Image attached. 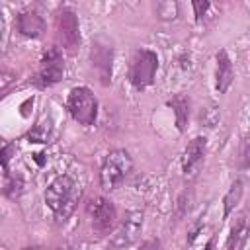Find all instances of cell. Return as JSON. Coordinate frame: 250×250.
Returning <instances> with one entry per match:
<instances>
[{"mask_svg": "<svg viewBox=\"0 0 250 250\" xmlns=\"http://www.w3.org/2000/svg\"><path fill=\"white\" fill-rule=\"evenodd\" d=\"M78 199H80V188L74 182V178H70L68 174L55 178L45 191V203L59 221H66L72 215Z\"/></svg>", "mask_w": 250, "mask_h": 250, "instance_id": "cell-1", "label": "cell"}, {"mask_svg": "<svg viewBox=\"0 0 250 250\" xmlns=\"http://www.w3.org/2000/svg\"><path fill=\"white\" fill-rule=\"evenodd\" d=\"M133 168V160L131 154L125 148H115L109 150L102 162V170H100V184L102 189L111 191L115 189L131 172Z\"/></svg>", "mask_w": 250, "mask_h": 250, "instance_id": "cell-2", "label": "cell"}, {"mask_svg": "<svg viewBox=\"0 0 250 250\" xmlns=\"http://www.w3.org/2000/svg\"><path fill=\"white\" fill-rule=\"evenodd\" d=\"M158 68V55L150 49H139L129 66V80L135 88H146L154 82V74Z\"/></svg>", "mask_w": 250, "mask_h": 250, "instance_id": "cell-3", "label": "cell"}, {"mask_svg": "<svg viewBox=\"0 0 250 250\" xmlns=\"http://www.w3.org/2000/svg\"><path fill=\"white\" fill-rule=\"evenodd\" d=\"M66 107H68L70 115L80 125H94V121L98 117V102H96L94 94L84 86H76L70 90Z\"/></svg>", "mask_w": 250, "mask_h": 250, "instance_id": "cell-4", "label": "cell"}, {"mask_svg": "<svg viewBox=\"0 0 250 250\" xmlns=\"http://www.w3.org/2000/svg\"><path fill=\"white\" fill-rule=\"evenodd\" d=\"M143 219H145V215L141 211H127L125 217L121 219V223L117 225V229L113 230V234L109 236V246L111 248L131 246L141 236Z\"/></svg>", "mask_w": 250, "mask_h": 250, "instance_id": "cell-5", "label": "cell"}, {"mask_svg": "<svg viewBox=\"0 0 250 250\" xmlns=\"http://www.w3.org/2000/svg\"><path fill=\"white\" fill-rule=\"evenodd\" d=\"M57 37L62 49L68 53H74L80 45V27H78V18L74 10L62 8L57 16Z\"/></svg>", "mask_w": 250, "mask_h": 250, "instance_id": "cell-6", "label": "cell"}, {"mask_svg": "<svg viewBox=\"0 0 250 250\" xmlns=\"http://www.w3.org/2000/svg\"><path fill=\"white\" fill-rule=\"evenodd\" d=\"M88 213H90L94 230H98L100 234L109 232L115 227V223H117L115 205L109 199H105V197H94L88 203Z\"/></svg>", "mask_w": 250, "mask_h": 250, "instance_id": "cell-7", "label": "cell"}, {"mask_svg": "<svg viewBox=\"0 0 250 250\" xmlns=\"http://www.w3.org/2000/svg\"><path fill=\"white\" fill-rule=\"evenodd\" d=\"M64 76V61H62V55L59 49H49L43 59H41V64H39V72H37V78H39V84L41 86H53L57 82H61Z\"/></svg>", "mask_w": 250, "mask_h": 250, "instance_id": "cell-8", "label": "cell"}, {"mask_svg": "<svg viewBox=\"0 0 250 250\" xmlns=\"http://www.w3.org/2000/svg\"><path fill=\"white\" fill-rule=\"evenodd\" d=\"M90 59H92L94 68L98 70V76H100L102 84H109L111 82V61H113V49H111V45L105 43L104 39H96L92 43Z\"/></svg>", "mask_w": 250, "mask_h": 250, "instance_id": "cell-9", "label": "cell"}, {"mask_svg": "<svg viewBox=\"0 0 250 250\" xmlns=\"http://www.w3.org/2000/svg\"><path fill=\"white\" fill-rule=\"evenodd\" d=\"M205 150H207V139L205 137H193L188 143L184 156H182V170L188 178H193L199 172L203 158H205Z\"/></svg>", "mask_w": 250, "mask_h": 250, "instance_id": "cell-10", "label": "cell"}, {"mask_svg": "<svg viewBox=\"0 0 250 250\" xmlns=\"http://www.w3.org/2000/svg\"><path fill=\"white\" fill-rule=\"evenodd\" d=\"M18 29L25 37H41L45 31V21L35 10H25L18 16Z\"/></svg>", "mask_w": 250, "mask_h": 250, "instance_id": "cell-11", "label": "cell"}, {"mask_svg": "<svg viewBox=\"0 0 250 250\" xmlns=\"http://www.w3.org/2000/svg\"><path fill=\"white\" fill-rule=\"evenodd\" d=\"M232 76H234L232 62H230L227 51L221 49V51L217 53V74H215V78H217L215 86H217L219 94H225V92L229 90V86L232 84Z\"/></svg>", "mask_w": 250, "mask_h": 250, "instance_id": "cell-12", "label": "cell"}, {"mask_svg": "<svg viewBox=\"0 0 250 250\" xmlns=\"http://www.w3.org/2000/svg\"><path fill=\"white\" fill-rule=\"evenodd\" d=\"M246 215H238L234 219V225L230 229V234H229V240H227V250H240L246 242Z\"/></svg>", "mask_w": 250, "mask_h": 250, "instance_id": "cell-13", "label": "cell"}, {"mask_svg": "<svg viewBox=\"0 0 250 250\" xmlns=\"http://www.w3.org/2000/svg\"><path fill=\"white\" fill-rule=\"evenodd\" d=\"M168 105H172L174 113H176V123H178V129L184 131L186 129V123H188V117H189V102L188 98L184 96H176L168 102Z\"/></svg>", "mask_w": 250, "mask_h": 250, "instance_id": "cell-14", "label": "cell"}, {"mask_svg": "<svg viewBox=\"0 0 250 250\" xmlns=\"http://www.w3.org/2000/svg\"><path fill=\"white\" fill-rule=\"evenodd\" d=\"M21 188H23V182L18 176H12V174H8V170L0 168V191L2 193L14 197L21 191Z\"/></svg>", "mask_w": 250, "mask_h": 250, "instance_id": "cell-15", "label": "cell"}, {"mask_svg": "<svg viewBox=\"0 0 250 250\" xmlns=\"http://www.w3.org/2000/svg\"><path fill=\"white\" fill-rule=\"evenodd\" d=\"M244 184H242V180H236L232 186H230V189L227 191V195H225V199H223V211H225V217H229L230 213H232V209L240 203V199H242V191H244V188H242Z\"/></svg>", "mask_w": 250, "mask_h": 250, "instance_id": "cell-16", "label": "cell"}, {"mask_svg": "<svg viewBox=\"0 0 250 250\" xmlns=\"http://www.w3.org/2000/svg\"><path fill=\"white\" fill-rule=\"evenodd\" d=\"M49 133H51V119H41L27 135V139L31 143H47L49 139Z\"/></svg>", "mask_w": 250, "mask_h": 250, "instance_id": "cell-17", "label": "cell"}, {"mask_svg": "<svg viewBox=\"0 0 250 250\" xmlns=\"http://www.w3.org/2000/svg\"><path fill=\"white\" fill-rule=\"evenodd\" d=\"M180 14V4L178 2H158L156 4V16L164 21H170V20H176Z\"/></svg>", "mask_w": 250, "mask_h": 250, "instance_id": "cell-18", "label": "cell"}, {"mask_svg": "<svg viewBox=\"0 0 250 250\" xmlns=\"http://www.w3.org/2000/svg\"><path fill=\"white\" fill-rule=\"evenodd\" d=\"M14 152V145H8V146H4L2 150H0V168H4V170H8V162H10V154Z\"/></svg>", "mask_w": 250, "mask_h": 250, "instance_id": "cell-19", "label": "cell"}, {"mask_svg": "<svg viewBox=\"0 0 250 250\" xmlns=\"http://www.w3.org/2000/svg\"><path fill=\"white\" fill-rule=\"evenodd\" d=\"M191 6H193V10H195V18H197V20H201V18H203V14L209 10V6H211V4H209V2H193Z\"/></svg>", "mask_w": 250, "mask_h": 250, "instance_id": "cell-20", "label": "cell"}, {"mask_svg": "<svg viewBox=\"0 0 250 250\" xmlns=\"http://www.w3.org/2000/svg\"><path fill=\"white\" fill-rule=\"evenodd\" d=\"M12 80H14V74H12V72H8V70H0V92H2L8 84H12Z\"/></svg>", "mask_w": 250, "mask_h": 250, "instance_id": "cell-21", "label": "cell"}, {"mask_svg": "<svg viewBox=\"0 0 250 250\" xmlns=\"http://www.w3.org/2000/svg\"><path fill=\"white\" fill-rule=\"evenodd\" d=\"M139 250H162V246H160V242L158 240H146V242H143L141 244V248Z\"/></svg>", "mask_w": 250, "mask_h": 250, "instance_id": "cell-22", "label": "cell"}, {"mask_svg": "<svg viewBox=\"0 0 250 250\" xmlns=\"http://www.w3.org/2000/svg\"><path fill=\"white\" fill-rule=\"evenodd\" d=\"M4 45H6V23L4 18L0 16V53L4 51Z\"/></svg>", "mask_w": 250, "mask_h": 250, "instance_id": "cell-23", "label": "cell"}, {"mask_svg": "<svg viewBox=\"0 0 250 250\" xmlns=\"http://www.w3.org/2000/svg\"><path fill=\"white\" fill-rule=\"evenodd\" d=\"M203 250H211V244H207V246H205V248H203Z\"/></svg>", "mask_w": 250, "mask_h": 250, "instance_id": "cell-24", "label": "cell"}, {"mask_svg": "<svg viewBox=\"0 0 250 250\" xmlns=\"http://www.w3.org/2000/svg\"><path fill=\"white\" fill-rule=\"evenodd\" d=\"M27 250H41V248H27Z\"/></svg>", "mask_w": 250, "mask_h": 250, "instance_id": "cell-25", "label": "cell"}]
</instances>
